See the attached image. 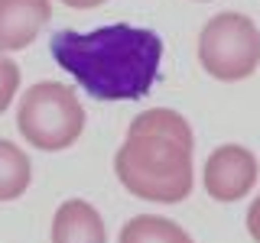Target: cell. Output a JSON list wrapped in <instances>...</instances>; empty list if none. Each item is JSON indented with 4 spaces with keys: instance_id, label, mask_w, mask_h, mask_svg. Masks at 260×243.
<instances>
[{
    "instance_id": "1",
    "label": "cell",
    "mask_w": 260,
    "mask_h": 243,
    "mask_svg": "<svg viewBox=\"0 0 260 243\" xmlns=\"http://www.w3.org/2000/svg\"><path fill=\"white\" fill-rule=\"evenodd\" d=\"M49 52L98 101H140L156 81L162 39L143 26L111 23L94 32H55Z\"/></svg>"
},
{
    "instance_id": "2",
    "label": "cell",
    "mask_w": 260,
    "mask_h": 243,
    "mask_svg": "<svg viewBox=\"0 0 260 243\" xmlns=\"http://www.w3.org/2000/svg\"><path fill=\"white\" fill-rule=\"evenodd\" d=\"M192 127L182 113L166 107L143 110L114 156V172L137 198L179 205L192 191Z\"/></svg>"
},
{
    "instance_id": "3",
    "label": "cell",
    "mask_w": 260,
    "mask_h": 243,
    "mask_svg": "<svg viewBox=\"0 0 260 243\" xmlns=\"http://www.w3.org/2000/svg\"><path fill=\"white\" fill-rule=\"evenodd\" d=\"M16 127L23 140L43 152L69 149L85 130V107L78 104L75 88L62 81H39L26 88L16 110Z\"/></svg>"
},
{
    "instance_id": "4",
    "label": "cell",
    "mask_w": 260,
    "mask_h": 243,
    "mask_svg": "<svg viewBox=\"0 0 260 243\" xmlns=\"http://www.w3.org/2000/svg\"><path fill=\"white\" fill-rule=\"evenodd\" d=\"M199 62L218 81H244L260 65V29L244 13H218L199 36Z\"/></svg>"
},
{
    "instance_id": "5",
    "label": "cell",
    "mask_w": 260,
    "mask_h": 243,
    "mask_svg": "<svg viewBox=\"0 0 260 243\" xmlns=\"http://www.w3.org/2000/svg\"><path fill=\"white\" fill-rule=\"evenodd\" d=\"M260 166L257 156L247 149V146L238 143H224L218 146L215 152L205 162V191L208 198L221 201V205H231V201H241L244 194L257 185Z\"/></svg>"
},
{
    "instance_id": "6",
    "label": "cell",
    "mask_w": 260,
    "mask_h": 243,
    "mask_svg": "<svg viewBox=\"0 0 260 243\" xmlns=\"http://www.w3.org/2000/svg\"><path fill=\"white\" fill-rule=\"evenodd\" d=\"M52 20L49 0H0V52L26 49Z\"/></svg>"
},
{
    "instance_id": "7",
    "label": "cell",
    "mask_w": 260,
    "mask_h": 243,
    "mask_svg": "<svg viewBox=\"0 0 260 243\" xmlns=\"http://www.w3.org/2000/svg\"><path fill=\"white\" fill-rule=\"evenodd\" d=\"M52 243H108L104 217L81 198L65 201L52 217Z\"/></svg>"
},
{
    "instance_id": "8",
    "label": "cell",
    "mask_w": 260,
    "mask_h": 243,
    "mask_svg": "<svg viewBox=\"0 0 260 243\" xmlns=\"http://www.w3.org/2000/svg\"><path fill=\"white\" fill-rule=\"evenodd\" d=\"M120 243H192V237L169 217L137 214L120 227Z\"/></svg>"
},
{
    "instance_id": "9",
    "label": "cell",
    "mask_w": 260,
    "mask_h": 243,
    "mask_svg": "<svg viewBox=\"0 0 260 243\" xmlns=\"http://www.w3.org/2000/svg\"><path fill=\"white\" fill-rule=\"evenodd\" d=\"M29 156L10 140H0V201H16L29 188Z\"/></svg>"
},
{
    "instance_id": "10",
    "label": "cell",
    "mask_w": 260,
    "mask_h": 243,
    "mask_svg": "<svg viewBox=\"0 0 260 243\" xmlns=\"http://www.w3.org/2000/svg\"><path fill=\"white\" fill-rule=\"evenodd\" d=\"M16 88H20V65L7 55H0V113L13 104Z\"/></svg>"
},
{
    "instance_id": "11",
    "label": "cell",
    "mask_w": 260,
    "mask_h": 243,
    "mask_svg": "<svg viewBox=\"0 0 260 243\" xmlns=\"http://www.w3.org/2000/svg\"><path fill=\"white\" fill-rule=\"evenodd\" d=\"M247 233L254 237V243H260V194L254 198V205L247 208Z\"/></svg>"
},
{
    "instance_id": "12",
    "label": "cell",
    "mask_w": 260,
    "mask_h": 243,
    "mask_svg": "<svg viewBox=\"0 0 260 243\" xmlns=\"http://www.w3.org/2000/svg\"><path fill=\"white\" fill-rule=\"evenodd\" d=\"M65 7H72V10H91V7H101L104 0H62Z\"/></svg>"
}]
</instances>
